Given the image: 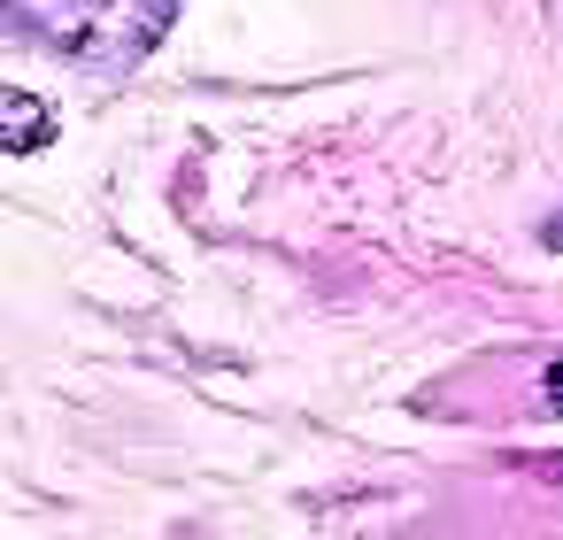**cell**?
Segmentation results:
<instances>
[{"label": "cell", "mask_w": 563, "mask_h": 540, "mask_svg": "<svg viewBox=\"0 0 563 540\" xmlns=\"http://www.w3.org/2000/svg\"><path fill=\"white\" fill-rule=\"evenodd\" d=\"M55 140V109L40 101V93H24V86H0V147L9 155H32V147H47Z\"/></svg>", "instance_id": "obj_1"}, {"label": "cell", "mask_w": 563, "mask_h": 540, "mask_svg": "<svg viewBox=\"0 0 563 540\" xmlns=\"http://www.w3.org/2000/svg\"><path fill=\"white\" fill-rule=\"evenodd\" d=\"M548 409H555V417H563V355H555V363H548Z\"/></svg>", "instance_id": "obj_2"}, {"label": "cell", "mask_w": 563, "mask_h": 540, "mask_svg": "<svg viewBox=\"0 0 563 540\" xmlns=\"http://www.w3.org/2000/svg\"><path fill=\"white\" fill-rule=\"evenodd\" d=\"M548 247H563V217H555V224H548Z\"/></svg>", "instance_id": "obj_3"}]
</instances>
